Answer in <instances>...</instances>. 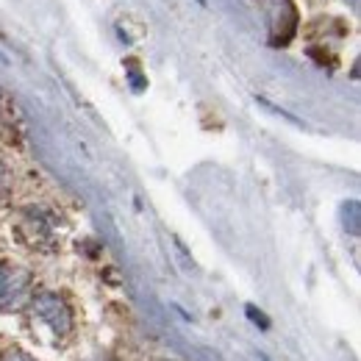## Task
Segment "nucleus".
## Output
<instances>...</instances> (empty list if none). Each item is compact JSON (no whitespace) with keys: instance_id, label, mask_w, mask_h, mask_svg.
Masks as SVG:
<instances>
[{"instance_id":"obj_2","label":"nucleus","mask_w":361,"mask_h":361,"mask_svg":"<svg viewBox=\"0 0 361 361\" xmlns=\"http://www.w3.org/2000/svg\"><path fill=\"white\" fill-rule=\"evenodd\" d=\"M34 319L47 322L50 331H56V334H67L70 331V312L56 295H39L34 300Z\"/></svg>"},{"instance_id":"obj_1","label":"nucleus","mask_w":361,"mask_h":361,"mask_svg":"<svg viewBox=\"0 0 361 361\" xmlns=\"http://www.w3.org/2000/svg\"><path fill=\"white\" fill-rule=\"evenodd\" d=\"M28 275L17 267L0 264V309H17L28 295Z\"/></svg>"},{"instance_id":"obj_4","label":"nucleus","mask_w":361,"mask_h":361,"mask_svg":"<svg viewBox=\"0 0 361 361\" xmlns=\"http://www.w3.org/2000/svg\"><path fill=\"white\" fill-rule=\"evenodd\" d=\"M0 361H28V359H25L23 353H8V356H3Z\"/></svg>"},{"instance_id":"obj_3","label":"nucleus","mask_w":361,"mask_h":361,"mask_svg":"<svg viewBox=\"0 0 361 361\" xmlns=\"http://www.w3.org/2000/svg\"><path fill=\"white\" fill-rule=\"evenodd\" d=\"M262 6H264V17L270 20V31L275 34V42H286L292 37L295 25L283 23V17L286 20H298L292 3L289 0H262Z\"/></svg>"}]
</instances>
